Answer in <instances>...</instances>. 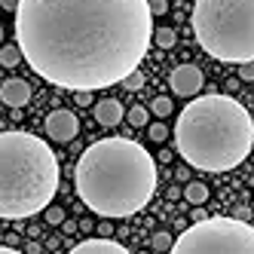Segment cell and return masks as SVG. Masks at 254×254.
I'll return each mask as SVG.
<instances>
[{"label": "cell", "instance_id": "obj_1", "mask_svg": "<svg viewBox=\"0 0 254 254\" xmlns=\"http://www.w3.org/2000/svg\"><path fill=\"white\" fill-rule=\"evenodd\" d=\"M153 40L150 0H22L15 43L59 89H107L138 70Z\"/></svg>", "mask_w": 254, "mask_h": 254}, {"label": "cell", "instance_id": "obj_2", "mask_svg": "<svg viewBox=\"0 0 254 254\" xmlns=\"http://www.w3.org/2000/svg\"><path fill=\"white\" fill-rule=\"evenodd\" d=\"M156 159L132 138H101L83 150L74 184L89 211L101 217H132L156 193Z\"/></svg>", "mask_w": 254, "mask_h": 254}, {"label": "cell", "instance_id": "obj_3", "mask_svg": "<svg viewBox=\"0 0 254 254\" xmlns=\"http://www.w3.org/2000/svg\"><path fill=\"white\" fill-rule=\"evenodd\" d=\"M175 147L199 172H230L242 166L254 147V120L233 95H202L181 111Z\"/></svg>", "mask_w": 254, "mask_h": 254}, {"label": "cell", "instance_id": "obj_4", "mask_svg": "<svg viewBox=\"0 0 254 254\" xmlns=\"http://www.w3.org/2000/svg\"><path fill=\"white\" fill-rule=\"evenodd\" d=\"M62 169L52 147L31 132L0 135V217L22 221L52 205Z\"/></svg>", "mask_w": 254, "mask_h": 254}, {"label": "cell", "instance_id": "obj_5", "mask_svg": "<svg viewBox=\"0 0 254 254\" xmlns=\"http://www.w3.org/2000/svg\"><path fill=\"white\" fill-rule=\"evenodd\" d=\"M190 28L211 59L227 64L254 62V0H196Z\"/></svg>", "mask_w": 254, "mask_h": 254}, {"label": "cell", "instance_id": "obj_6", "mask_svg": "<svg viewBox=\"0 0 254 254\" xmlns=\"http://www.w3.org/2000/svg\"><path fill=\"white\" fill-rule=\"evenodd\" d=\"M175 254H254V227L242 217L193 221L175 239Z\"/></svg>", "mask_w": 254, "mask_h": 254}, {"label": "cell", "instance_id": "obj_7", "mask_svg": "<svg viewBox=\"0 0 254 254\" xmlns=\"http://www.w3.org/2000/svg\"><path fill=\"white\" fill-rule=\"evenodd\" d=\"M46 135H49L52 141H62V144L74 141V138L80 135V120H77V114H74V111H64V107L52 111V114L46 117Z\"/></svg>", "mask_w": 254, "mask_h": 254}, {"label": "cell", "instance_id": "obj_8", "mask_svg": "<svg viewBox=\"0 0 254 254\" xmlns=\"http://www.w3.org/2000/svg\"><path fill=\"white\" fill-rule=\"evenodd\" d=\"M202 83H205V77H202V70H199L196 64H178L169 74L172 92L181 95V98H193L199 89H202Z\"/></svg>", "mask_w": 254, "mask_h": 254}, {"label": "cell", "instance_id": "obj_9", "mask_svg": "<svg viewBox=\"0 0 254 254\" xmlns=\"http://www.w3.org/2000/svg\"><path fill=\"white\" fill-rule=\"evenodd\" d=\"M0 98H3L6 107H25L31 101V86H28V80L9 77L3 86H0Z\"/></svg>", "mask_w": 254, "mask_h": 254}, {"label": "cell", "instance_id": "obj_10", "mask_svg": "<svg viewBox=\"0 0 254 254\" xmlns=\"http://www.w3.org/2000/svg\"><path fill=\"white\" fill-rule=\"evenodd\" d=\"M95 251H101V254H129L120 242H114L111 236H95V239H86L80 245H70V254H95Z\"/></svg>", "mask_w": 254, "mask_h": 254}, {"label": "cell", "instance_id": "obj_11", "mask_svg": "<svg viewBox=\"0 0 254 254\" xmlns=\"http://www.w3.org/2000/svg\"><path fill=\"white\" fill-rule=\"evenodd\" d=\"M123 117H126V111H123V104L117 101V98H104V101H98L95 104V120H98V126H120L123 123Z\"/></svg>", "mask_w": 254, "mask_h": 254}, {"label": "cell", "instance_id": "obj_12", "mask_svg": "<svg viewBox=\"0 0 254 254\" xmlns=\"http://www.w3.org/2000/svg\"><path fill=\"white\" fill-rule=\"evenodd\" d=\"M184 199L190 205H205V199H208V187L202 184V181H190V184L184 187Z\"/></svg>", "mask_w": 254, "mask_h": 254}, {"label": "cell", "instance_id": "obj_13", "mask_svg": "<svg viewBox=\"0 0 254 254\" xmlns=\"http://www.w3.org/2000/svg\"><path fill=\"white\" fill-rule=\"evenodd\" d=\"M22 59H25V52H22L19 43H6L3 49H0V64H3V67H15Z\"/></svg>", "mask_w": 254, "mask_h": 254}, {"label": "cell", "instance_id": "obj_14", "mask_svg": "<svg viewBox=\"0 0 254 254\" xmlns=\"http://www.w3.org/2000/svg\"><path fill=\"white\" fill-rule=\"evenodd\" d=\"M153 43H156L159 49H172V46L178 43L175 28H156V31H153Z\"/></svg>", "mask_w": 254, "mask_h": 254}, {"label": "cell", "instance_id": "obj_15", "mask_svg": "<svg viewBox=\"0 0 254 254\" xmlns=\"http://www.w3.org/2000/svg\"><path fill=\"white\" fill-rule=\"evenodd\" d=\"M150 248L153 251H172L175 248V239H172V233H166V230H159L153 239H150Z\"/></svg>", "mask_w": 254, "mask_h": 254}, {"label": "cell", "instance_id": "obj_16", "mask_svg": "<svg viewBox=\"0 0 254 254\" xmlns=\"http://www.w3.org/2000/svg\"><path fill=\"white\" fill-rule=\"evenodd\" d=\"M172 98H166V95H159V98H153V104H150V111L156 114V117H169L172 114Z\"/></svg>", "mask_w": 254, "mask_h": 254}, {"label": "cell", "instance_id": "obj_17", "mask_svg": "<svg viewBox=\"0 0 254 254\" xmlns=\"http://www.w3.org/2000/svg\"><path fill=\"white\" fill-rule=\"evenodd\" d=\"M43 217H46V224H52V227H62L67 217H64V208H59V205H49L46 211H43Z\"/></svg>", "mask_w": 254, "mask_h": 254}, {"label": "cell", "instance_id": "obj_18", "mask_svg": "<svg viewBox=\"0 0 254 254\" xmlns=\"http://www.w3.org/2000/svg\"><path fill=\"white\" fill-rule=\"evenodd\" d=\"M126 117H129V123H132V126H147L150 111H147V107H132V111L126 114Z\"/></svg>", "mask_w": 254, "mask_h": 254}, {"label": "cell", "instance_id": "obj_19", "mask_svg": "<svg viewBox=\"0 0 254 254\" xmlns=\"http://www.w3.org/2000/svg\"><path fill=\"white\" fill-rule=\"evenodd\" d=\"M144 83H147V80H144V74H141V70H132V74L123 80V86L129 89V92H138V89H144Z\"/></svg>", "mask_w": 254, "mask_h": 254}, {"label": "cell", "instance_id": "obj_20", "mask_svg": "<svg viewBox=\"0 0 254 254\" xmlns=\"http://www.w3.org/2000/svg\"><path fill=\"white\" fill-rule=\"evenodd\" d=\"M147 135H150V141H156V144H162L169 138V126L166 123H153L150 129H147Z\"/></svg>", "mask_w": 254, "mask_h": 254}, {"label": "cell", "instance_id": "obj_21", "mask_svg": "<svg viewBox=\"0 0 254 254\" xmlns=\"http://www.w3.org/2000/svg\"><path fill=\"white\" fill-rule=\"evenodd\" d=\"M239 80H242V83H254V62L239 64Z\"/></svg>", "mask_w": 254, "mask_h": 254}, {"label": "cell", "instance_id": "obj_22", "mask_svg": "<svg viewBox=\"0 0 254 254\" xmlns=\"http://www.w3.org/2000/svg\"><path fill=\"white\" fill-rule=\"evenodd\" d=\"M74 101L80 107H89V104H92V92H89V89H80V92H74Z\"/></svg>", "mask_w": 254, "mask_h": 254}, {"label": "cell", "instance_id": "obj_23", "mask_svg": "<svg viewBox=\"0 0 254 254\" xmlns=\"http://www.w3.org/2000/svg\"><path fill=\"white\" fill-rule=\"evenodd\" d=\"M150 9H153V15H166L169 12V0H150Z\"/></svg>", "mask_w": 254, "mask_h": 254}, {"label": "cell", "instance_id": "obj_24", "mask_svg": "<svg viewBox=\"0 0 254 254\" xmlns=\"http://www.w3.org/2000/svg\"><path fill=\"white\" fill-rule=\"evenodd\" d=\"M19 3H22V0H0V6H3L6 12H15V9H19Z\"/></svg>", "mask_w": 254, "mask_h": 254}, {"label": "cell", "instance_id": "obj_25", "mask_svg": "<svg viewBox=\"0 0 254 254\" xmlns=\"http://www.w3.org/2000/svg\"><path fill=\"white\" fill-rule=\"evenodd\" d=\"M190 217H193V221H205L208 214H205V208H202V205H193V214H190Z\"/></svg>", "mask_w": 254, "mask_h": 254}, {"label": "cell", "instance_id": "obj_26", "mask_svg": "<svg viewBox=\"0 0 254 254\" xmlns=\"http://www.w3.org/2000/svg\"><path fill=\"white\" fill-rule=\"evenodd\" d=\"M25 251H28V254H40V251H43V245H40V242H28V245H25Z\"/></svg>", "mask_w": 254, "mask_h": 254}, {"label": "cell", "instance_id": "obj_27", "mask_svg": "<svg viewBox=\"0 0 254 254\" xmlns=\"http://www.w3.org/2000/svg\"><path fill=\"white\" fill-rule=\"evenodd\" d=\"M248 214H251V211H248L245 205H239V208H236V217H242V221H248Z\"/></svg>", "mask_w": 254, "mask_h": 254}, {"label": "cell", "instance_id": "obj_28", "mask_svg": "<svg viewBox=\"0 0 254 254\" xmlns=\"http://www.w3.org/2000/svg\"><path fill=\"white\" fill-rule=\"evenodd\" d=\"M0 254H22L19 248H9V245H0Z\"/></svg>", "mask_w": 254, "mask_h": 254}, {"label": "cell", "instance_id": "obj_29", "mask_svg": "<svg viewBox=\"0 0 254 254\" xmlns=\"http://www.w3.org/2000/svg\"><path fill=\"white\" fill-rule=\"evenodd\" d=\"M62 230H64V233H74V230H77V224H74V221H64V224H62Z\"/></svg>", "mask_w": 254, "mask_h": 254}]
</instances>
